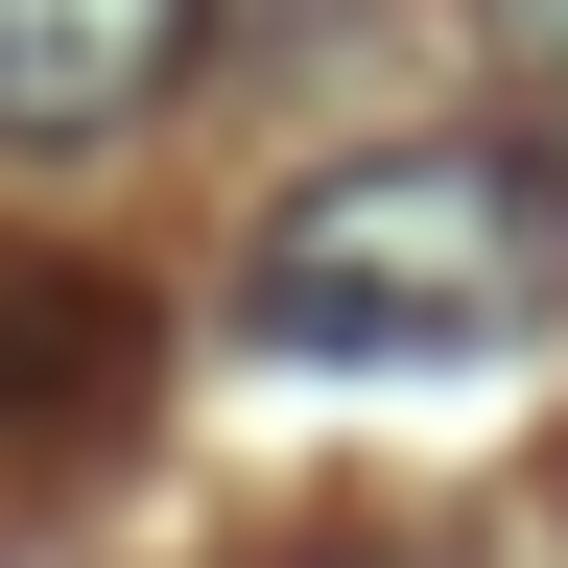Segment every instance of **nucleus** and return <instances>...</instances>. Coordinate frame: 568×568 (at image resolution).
<instances>
[{"label": "nucleus", "mask_w": 568, "mask_h": 568, "mask_svg": "<svg viewBox=\"0 0 568 568\" xmlns=\"http://www.w3.org/2000/svg\"><path fill=\"white\" fill-rule=\"evenodd\" d=\"M568 308V166L545 142H355L237 237V332L308 379H426V355H521Z\"/></svg>", "instance_id": "f257e3e1"}, {"label": "nucleus", "mask_w": 568, "mask_h": 568, "mask_svg": "<svg viewBox=\"0 0 568 568\" xmlns=\"http://www.w3.org/2000/svg\"><path fill=\"white\" fill-rule=\"evenodd\" d=\"M213 48V0H0V142H119L166 119Z\"/></svg>", "instance_id": "f03ea898"}, {"label": "nucleus", "mask_w": 568, "mask_h": 568, "mask_svg": "<svg viewBox=\"0 0 568 568\" xmlns=\"http://www.w3.org/2000/svg\"><path fill=\"white\" fill-rule=\"evenodd\" d=\"M142 379V308L95 261H0V426H95Z\"/></svg>", "instance_id": "7ed1b4c3"}, {"label": "nucleus", "mask_w": 568, "mask_h": 568, "mask_svg": "<svg viewBox=\"0 0 568 568\" xmlns=\"http://www.w3.org/2000/svg\"><path fill=\"white\" fill-rule=\"evenodd\" d=\"M497 71H521V119H545V166H568V0H474Z\"/></svg>", "instance_id": "20e7f679"}, {"label": "nucleus", "mask_w": 568, "mask_h": 568, "mask_svg": "<svg viewBox=\"0 0 568 568\" xmlns=\"http://www.w3.org/2000/svg\"><path fill=\"white\" fill-rule=\"evenodd\" d=\"M355 568H426V545H355Z\"/></svg>", "instance_id": "39448f33"}]
</instances>
